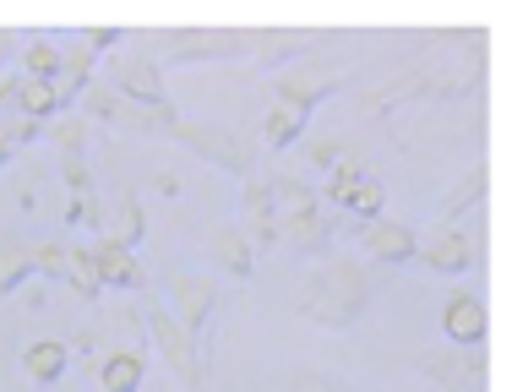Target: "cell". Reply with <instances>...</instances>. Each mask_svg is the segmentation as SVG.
I'll use <instances>...</instances> for the list:
<instances>
[{"instance_id":"obj_13","label":"cell","mask_w":512,"mask_h":392,"mask_svg":"<svg viewBox=\"0 0 512 392\" xmlns=\"http://www.w3.org/2000/svg\"><path fill=\"white\" fill-rule=\"evenodd\" d=\"M360 251H365V262H376V267H409L414 251H420V240H414L409 218H387L382 213V218H371V224H365Z\"/></svg>"},{"instance_id":"obj_38","label":"cell","mask_w":512,"mask_h":392,"mask_svg":"<svg viewBox=\"0 0 512 392\" xmlns=\"http://www.w3.org/2000/svg\"><path fill=\"white\" fill-rule=\"evenodd\" d=\"M148 392H175V382H169V387H148Z\"/></svg>"},{"instance_id":"obj_28","label":"cell","mask_w":512,"mask_h":392,"mask_svg":"<svg viewBox=\"0 0 512 392\" xmlns=\"http://www.w3.org/2000/svg\"><path fill=\"white\" fill-rule=\"evenodd\" d=\"M22 77H44V82H55L60 77V44L55 39H44V33H33V39H22Z\"/></svg>"},{"instance_id":"obj_12","label":"cell","mask_w":512,"mask_h":392,"mask_svg":"<svg viewBox=\"0 0 512 392\" xmlns=\"http://www.w3.org/2000/svg\"><path fill=\"white\" fill-rule=\"evenodd\" d=\"M218 300H224V294H218V278H202V273H175V278L164 284L169 316H175V322L186 327L191 338L207 327V316L218 311Z\"/></svg>"},{"instance_id":"obj_10","label":"cell","mask_w":512,"mask_h":392,"mask_svg":"<svg viewBox=\"0 0 512 392\" xmlns=\"http://www.w3.org/2000/svg\"><path fill=\"white\" fill-rule=\"evenodd\" d=\"M420 376H431L436 387L447 392H485V376H491V365H485V349H425L420 360Z\"/></svg>"},{"instance_id":"obj_25","label":"cell","mask_w":512,"mask_h":392,"mask_svg":"<svg viewBox=\"0 0 512 392\" xmlns=\"http://www.w3.org/2000/svg\"><path fill=\"white\" fill-rule=\"evenodd\" d=\"M71 349L60 338H33L28 349H22V371H28V382H60V371H66Z\"/></svg>"},{"instance_id":"obj_21","label":"cell","mask_w":512,"mask_h":392,"mask_svg":"<svg viewBox=\"0 0 512 392\" xmlns=\"http://www.w3.org/2000/svg\"><path fill=\"white\" fill-rule=\"evenodd\" d=\"M88 333L99 338V354H104V349H142L148 327H142L137 311H99V316L88 322Z\"/></svg>"},{"instance_id":"obj_27","label":"cell","mask_w":512,"mask_h":392,"mask_svg":"<svg viewBox=\"0 0 512 392\" xmlns=\"http://www.w3.org/2000/svg\"><path fill=\"white\" fill-rule=\"evenodd\" d=\"M66 284H71V294H77V300L99 305L104 284H99V262H93V245H71V256H66Z\"/></svg>"},{"instance_id":"obj_6","label":"cell","mask_w":512,"mask_h":392,"mask_svg":"<svg viewBox=\"0 0 512 392\" xmlns=\"http://www.w3.org/2000/svg\"><path fill=\"white\" fill-rule=\"evenodd\" d=\"M169 142L191 147V153H197L202 164L224 169V175L251 180V142L240 137V131L213 126V120H186V115H180V120H175V131H169Z\"/></svg>"},{"instance_id":"obj_17","label":"cell","mask_w":512,"mask_h":392,"mask_svg":"<svg viewBox=\"0 0 512 392\" xmlns=\"http://www.w3.org/2000/svg\"><path fill=\"white\" fill-rule=\"evenodd\" d=\"M207 256H213V267L224 278H235V284H246V278L256 273V251H251V240H246L240 224H218L213 240H207Z\"/></svg>"},{"instance_id":"obj_2","label":"cell","mask_w":512,"mask_h":392,"mask_svg":"<svg viewBox=\"0 0 512 392\" xmlns=\"http://www.w3.org/2000/svg\"><path fill=\"white\" fill-rule=\"evenodd\" d=\"M371 300H376V278L365 273V262H355V256H327L306 278V289H300V322L344 333V327H355L371 311Z\"/></svg>"},{"instance_id":"obj_30","label":"cell","mask_w":512,"mask_h":392,"mask_svg":"<svg viewBox=\"0 0 512 392\" xmlns=\"http://www.w3.org/2000/svg\"><path fill=\"white\" fill-rule=\"evenodd\" d=\"M44 137L55 142V153H82L88 158V120L82 115H55L50 126H44Z\"/></svg>"},{"instance_id":"obj_35","label":"cell","mask_w":512,"mask_h":392,"mask_svg":"<svg viewBox=\"0 0 512 392\" xmlns=\"http://www.w3.org/2000/svg\"><path fill=\"white\" fill-rule=\"evenodd\" d=\"M82 44H88L93 55H99V49H109V44H120V28H88V33H82Z\"/></svg>"},{"instance_id":"obj_18","label":"cell","mask_w":512,"mask_h":392,"mask_svg":"<svg viewBox=\"0 0 512 392\" xmlns=\"http://www.w3.org/2000/svg\"><path fill=\"white\" fill-rule=\"evenodd\" d=\"M148 354L142 349H104L99 354V392H142Z\"/></svg>"},{"instance_id":"obj_5","label":"cell","mask_w":512,"mask_h":392,"mask_svg":"<svg viewBox=\"0 0 512 392\" xmlns=\"http://www.w3.org/2000/svg\"><path fill=\"white\" fill-rule=\"evenodd\" d=\"M142 327H148V343L158 354H164V365H169V376H175L186 392H207V360H202V349H197V338L186 333V327L169 316V305L164 300H148V316H142Z\"/></svg>"},{"instance_id":"obj_8","label":"cell","mask_w":512,"mask_h":392,"mask_svg":"<svg viewBox=\"0 0 512 392\" xmlns=\"http://www.w3.org/2000/svg\"><path fill=\"white\" fill-rule=\"evenodd\" d=\"M322 191H327V202H333V207L365 218V224H371V218H382V207H387V186L376 180V169L365 164L360 153H349L338 169H327V186Z\"/></svg>"},{"instance_id":"obj_16","label":"cell","mask_w":512,"mask_h":392,"mask_svg":"<svg viewBox=\"0 0 512 392\" xmlns=\"http://www.w3.org/2000/svg\"><path fill=\"white\" fill-rule=\"evenodd\" d=\"M240 229H246L251 251H273L278 245V218H273V191H267V180H246L240 186Z\"/></svg>"},{"instance_id":"obj_15","label":"cell","mask_w":512,"mask_h":392,"mask_svg":"<svg viewBox=\"0 0 512 392\" xmlns=\"http://www.w3.org/2000/svg\"><path fill=\"white\" fill-rule=\"evenodd\" d=\"M93 262H99V284L104 289H120V294H142L148 289V267H142V256L131 251V245L120 240H99L93 245Z\"/></svg>"},{"instance_id":"obj_1","label":"cell","mask_w":512,"mask_h":392,"mask_svg":"<svg viewBox=\"0 0 512 392\" xmlns=\"http://www.w3.org/2000/svg\"><path fill=\"white\" fill-rule=\"evenodd\" d=\"M485 82V33L458 28V49H431L398 77L382 82L376 104H442V98H469Z\"/></svg>"},{"instance_id":"obj_11","label":"cell","mask_w":512,"mask_h":392,"mask_svg":"<svg viewBox=\"0 0 512 392\" xmlns=\"http://www.w3.org/2000/svg\"><path fill=\"white\" fill-rule=\"evenodd\" d=\"M333 93H344V82L306 66V60H295L289 71H273V77H267V104H295V109H306V115H316V104H327Z\"/></svg>"},{"instance_id":"obj_22","label":"cell","mask_w":512,"mask_h":392,"mask_svg":"<svg viewBox=\"0 0 512 392\" xmlns=\"http://www.w3.org/2000/svg\"><path fill=\"white\" fill-rule=\"evenodd\" d=\"M485 191H491V169H485V158H480V164L463 169V180L442 196V218H447V229H453L458 218L469 213V207H480V202H485Z\"/></svg>"},{"instance_id":"obj_37","label":"cell","mask_w":512,"mask_h":392,"mask_svg":"<svg viewBox=\"0 0 512 392\" xmlns=\"http://www.w3.org/2000/svg\"><path fill=\"white\" fill-rule=\"evenodd\" d=\"M11 44H17V33H6V28H0V60L11 55Z\"/></svg>"},{"instance_id":"obj_24","label":"cell","mask_w":512,"mask_h":392,"mask_svg":"<svg viewBox=\"0 0 512 392\" xmlns=\"http://www.w3.org/2000/svg\"><path fill=\"white\" fill-rule=\"evenodd\" d=\"M28 278H39L33 273V245L22 240L17 229H6V235H0V294L22 289Z\"/></svg>"},{"instance_id":"obj_9","label":"cell","mask_w":512,"mask_h":392,"mask_svg":"<svg viewBox=\"0 0 512 392\" xmlns=\"http://www.w3.org/2000/svg\"><path fill=\"white\" fill-rule=\"evenodd\" d=\"M104 82L120 98H131V104H148V109H164L169 104L164 66H158L148 49H115V55H109V66H104Z\"/></svg>"},{"instance_id":"obj_32","label":"cell","mask_w":512,"mask_h":392,"mask_svg":"<svg viewBox=\"0 0 512 392\" xmlns=\"http://www.w3.org/2000/svg\"><path fill=\"white\" fill-rule=\"evenodd\" d=\"M66 256H71L66 240H39L33 245V273L39 278H66Z\"/></svg>"},{"instance_id":"obj_19","label":"cell","mask_w":512,"mask_h":392,"mask_svg":"<svg viewBox=\"0 0 512 392\" xmlns=\"http://www.w3.org/2000/svg\"><path fill=\"white\" fill-rule=\"evenodd\" d=\"M414 262L431 267V273H469V267H474V240L463 235V229H442L431 245L414 251Z\"/></svg>"},{"instance_id":"obj_33","label":"cell","mask_w":512,"mask_h":392,"mask_svg":"<svg viewBox=\"0 0 512 392\" xmlns=\"http://www.w3.org/2000/svg\"><path fill=\"white\" fill-rule=\"evenodd\" d=\"M349 153H355V147H349V142H333V137H316V142L306 147V158H311L316 169H322V175H327V169H338Z\"/></svg>"},{"instance_id":"obj_7","label":"cell","mask_w":512,"mask_h":392,"mask_svg":"<svg viewBox=\"0 0 512 392\" xmlns=\"http://www.w3.org/2000/svg\"><path fill=\"white\" fill-rule=\"evenodd\" d=\"M148 44H158V55L175 66H197V60H229L235 49H256V28H169L148 33Z\"/></svg>"},{"instance_id":"obj_26","label":"cell","mask_w":512,"mask_h":392,"mask_svg":"<svg viewBox=\"0 0 512 392\" xmlns=\"http://www.w3.org/2000/svg\"><path fill=\"white\" fill-rule=\"evenodd\" d=\"M17 109H22L28 120H39V126H50V120H55L66 104H60L55 82H44V77H22V82H17Z\"/></svg>"},{"instance_id":"obj_23","label":"cell","mask_w":512,"mask_h":392,"mask_svg":"<svg viewBox=\"0 0 512 392\" xmlns=\"http://www.w3.org/2000/svg\"><path fill=\"white\" fill-rule=\"evenodd\" d=\"M93 82V49L88 44H71V49H60V77H55V93H60V104H77L82 98V88Z\"/></svg>"},{"instance_id":"obj_29","label":"cell","mask_w":512,"mask_h":392,"mask_svg":"<svg viewBox=\"0 0 512 392\" xmlns=\"http://www.w3.org/2000/svg\"><path fill=\"white\" fill-rule=\"evenodd\" d=\"M142 229H148V218H142V196H137V191H126V196H120L115 224H109V240H120V245H131V251H137Z\"/></svg>"},{"instance_id":"obj_36","label":"cell","mask_w":512,"mask_h":392,"mask_svg":"<svg viewBox=\"0 0 512 392\" xmlns=\"http://www.w3.org/2000/svg\"><path fill=\"white\" fill-rule=\"evenodd\" d=\"M17 82L22 77H0V115H11V109H17Z\"/></svg>"},{"instance_id":"obj_31","label":"cell","mask_w":512,"mask_h":392,"mask_svg":"<svg viewBox=\"0 0 512 392\" xmlns=\"http://www.w3.org/2000/svg\"><path fill=\"white\" fill-rule=\"evenodd\" d=\"M60 180H66L71 202H88V196H93V169H88V158H82V153H60Z\"/></svg>"},{"instance_id":"obj_3","label":"cell","mask_w":512,"mask_h":392,"mask_svg":"<svg viewBox=\"0 0 512 392\" xmlns=\"http://www.w3.org/2000/svg\"><path fill=\"white\" fill-rule=\"evenodd\" d=\"M267 191H273L278 245H295L300 256H322L327 240H333V224H327L316 191L306 186V180H295V175H267Z\"/></svg>"},{"instance_id":"obj_20","label":"cell","mask_w":512,"mask_h":392,"mask_svg":"<svg viewBox=\"0 0 512 392\" xmlns=\"http://www.w3.org/2000/svg\"><path fill=\"white\" fill-rule=\"evenodd\" d=\"M311 33L300 28H256V49H251V71H273L278 60H306Z\"/></svg>"},{"instance_id":"obj_34","label":"cell","mask_w":512,"mask_h":392,"mask_svg":"<svg viewBox=\"0 0 512 392\" xmlns=\"http://www.w3.org/2000/svg\"><path fill=\"white\" fill-rule=\"evenodd\" d=\"M295 392H360V387H355V382H344V376L306 371V376H295Z\"/></svg>"},{"instance_id":"obj_4","label":"cell","mask_w":512,"mask_h":392,"mask_svg":"<svg viewBox=\"0 0 512 392\" xmlns=\"http://www.w3.org/2000/svg\"><path fill=\"white\" fill-rule=\"evenodd\" d=\"M77 115L82 120H99V126L120 131V137H148V142H169V131H175L180 109L164 104V109H148V104H131V98H120L109 88L104 77H93L88 88L77 98Z\"/></svg>"},{"instance_id":"obj_14","label":"cell","mask_w":512,"mask_h":392,"mask_svg":"<svg viewBox=\"0 0 512 392\" xmlns=\"http://www.w3.org/2000/svg\"><path fill=\"white\" fill-rule=\"evenodd\" d=\"M442 333L453 349H485V333H491V316H485V300L469 289L447 294L442 305Z\"/></svg>"}]
</instances>
